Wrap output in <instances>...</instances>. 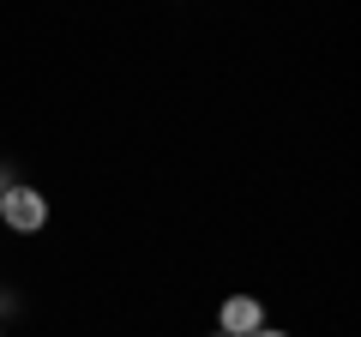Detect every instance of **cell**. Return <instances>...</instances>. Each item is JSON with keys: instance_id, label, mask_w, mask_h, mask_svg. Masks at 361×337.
Wrapping results in <instances>:
<instances>
[{"instance_id": "cell-1", "label": "cell", "mask_w": 361, "mask_h": 337, "mask_svg": "<svg viewBox=\"0 0 361 337\" xmlns=\"http://www.w3.org/2000/svg\"><path fill=\"white\" fill-rule=\"evenodd\" d=\"M0 223L13 235H37L42 223H49V193H37V187L13 181L6 193H0Z\"/></svg>"}, {"instance_id": "cell-2", "label": "cell", "mask_w": 361, "mask_h": 337, "mask_svg": "<svg viewBox=\"0 0 361 337\" xmlns=\"http://www.w3.org/2000/svg\"><path fill=\"white\" fill-rule=\"evenodd\" d=\"M259 325H265V301L259 295H229L217 307V331L223 337H253Z\"/></svg>"}, {"instance_id": "cell-3", "label": "cell", "mask_w": 361, "mask_h": 337, "mask_svg": "<svg viewBox=\"0 0 361 337\" xmlns=\"http://www.w3.org/2000/svg\"><path fill=\"white\" fill-rule=\"evenodd\" d=\"M253 337H289V331H277V325H259V331Z\"/></svg>"}, {"instance_id": "cell-4", "label": "cell", "mask_w": 361, "mask_h": 337, "mask_svg": "<svg viewBox=\"0 0 361 337\" xmlns=\"http://www.w3.org/2000/svg\"><path fill=\"white\" fill-rule=\"evenodd\" d=\"M6 187H13V181H6V168H0V193H6Z\"/></svg>"}, {"instance_id": "cell-5", "label": "cell", "mask_w": 361, "mask_h": 337, "mask_svg": "<svg viewBox=\"0 0 361 337\" xmlns=\"http://www.w3.org/2000/svg\"><path fill=\"white\" fill-rule=\"evenodd\" d=\"M217 337H223V331H217Z\"/></svg>"}]
</instances>
